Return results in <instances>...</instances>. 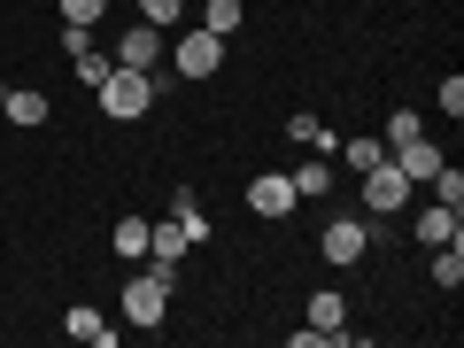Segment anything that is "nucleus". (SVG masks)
I'll return each mask as SVG.
<instances>
[{
    "label": "nucleus",
    "instance_id": "1",
    "mask_svg": "<svg viewBox=\"0 0 464 348\" xmlns=\"http://www.w3.org/2000/svg\"><path fill=\"white\" fill-rule=\"evenodd\" d=\"M155 70H109V78H101V109L116 116V124H132V116H148L155 109Z\"/></svg>",
    "mask_w": 464,
    "mask_h": 348
},
{
    "label": "nucleus",
    "instance_id": "2",
    "mask_svg": "<svg viewBox=\"0 0 464 348\" xmlns=\"http://www.w3.org/2000/svg\"><path fill=\"white\" fill-rule=\"evenodd\" d=\"M411 194H418V186L395 170V155H380V163L364 170V194H356V201H364L372 217H395V209H411Z\"/></svg>",
    "mask_w": 464,
    "mask_h": 348
},
{
    "label": "nucleus",
    "instance_id": "3",
    "mask_svg": "<svg viewBox=\"0 0 464 348\" xmlns=\"http://www.w3.org/2000/svg\"><path fill=\"white\" fill-rule=\"evenodd\" d=\"M170 317V286H155L148 271H132L124 279V325H140V333H155Z\"/></svg>",
    "mask_w": 464,
    "mask_h": 348
},
{
    "label": "nucleus",
    "instance_id": "4",
    "mask_svg": "<svg viewBox=\"0 0 464 348\" xmlns=\"http://www.w3.org/2000/svg\"><path fill=\"white\" fill-rule=\"evenodd\" d=\"M317 248H325V264H364V256H372V225H364V217H325Z\"/></svg>",
    "mask_w": 464,
    "mask_h": 348
},
{
    "label": "nucleus",
    "instance_id": "5",
    "mask_svg": "<svg viewBox=\"0 0 464 348\" xmlns=\"http://www.w3.org/2000/svg\"><path fill=\"white\" fill-rule=\"evenodd\" d=\"M217 63H225V39L217 32H186L179 47H170V70H179V78H217Z\"/></svg>",
    "mask_w": 464,
    "mask_h": 348
},
{
    "label": "nucleus",
    "instance_id": "6",
    "mask_svg": "<svg viewBox=\"0 0 464 348\" xmlns=\"http://www.w3.org/2000/svg\"><path fill=\"white\" fill-rule=\"evenodd\" d=\"M411 232H418V248H449V240H464V209L457 201H426Z\"/></svg>",
    "mask_w": 464,
    "mask_h": 348
},
{
    "label": "nucleus",
    "instance_id": "7",
    "mask_svg": "<svg viewBox=\"0 0 464 348\" xmlns=\"http://www.w3.org/2000/svg\"><path fill=\"white\" fill-rule=\"evenodd\" d=\"M248 209L256 217H295V179H286V170H256L248 179Z\"/></svg>",
    "mask_w": 464,
    "mask_h": 348
},
{
    "label": "nucleus",
    "instance_id": "8",
    "mask_svg": "<svg viewBox=\"0 0 464 348\" xmlns=\"http://www.w3.org/2000/svg\"><path fill=\"white\" fill-rule=\"evenodd\" d=\"M109 54H116V70H155V63H163V32H155V24H132Z\"/></svg>",
    "mask_w": 464,
    "mask_h": 348
},
{
    "label": "nucleus",
    "instance_id": "9",
    "mask_svg": "<svg viewBox=\"0 0 464 348\" xmlns=\"http://www.w3.org/2000/svg\"><path fill=\"white\" fill-rule=\"evenodd\" d=\"M0 116H8V124H47V116H54V101L39 93V85H8V101H0Z\"/></svg>",
    "mask_w": 464,
    "mask_h": 348
},
{
    "label": "nucleus",
    "instance_id": "10",
    "mask_svg": "<svg viewBox=\"0 0 464 348\" xmlns=\"http://www.w3.org/2000/svg\"><path fill=\"white\" fill-rule=\"evenodd\" d=\"M148 256H155V264H186V256H194V240H186V225H179V217L148 225Z\"/></svg>",
    "mask_w": 464,
    "mask_h": 348
},
{
    "label": "nucleus",
    "instance_id": "11",
    "mask_svg": "<svg viewBox=\"0 0 464 348\" xmlns=\"http://www.w3.org/2000/svg\"><path fill=\"white\" fill-rule=\"evenodd\" d=\"M63 333H70V341H85V348H116V325H109L101 310H85V302L63 317Z\"/></svg>",
    "mask_w": 464,
    "mask_h": 348
},
{
    "label": "nucleus",
    "instance_id": "12",
    "mask_svg": "<svg viewBox=\"0 0 464 348\" xmlns=\"http://www.w3.org/2000/svg\"><path fill=\"white\" fill-rule=\"evenodd\" d=\"M286 179H295V201H325L333 194V155H310V163L286 170Z\"/></svg>",
    "mask_w": 464,
    "mask_h": 348
},
{
    "label": "nucleus",
    "instance_id": "13",
    "mask_svg": "<svg viewBox=\"0 0 464 348\" xmlns=\"http://www.w3.org/2000/svg\"><path fill=\"white\" fill-rule=\"evenodd\" d=\"M286 140H295L302 155H333V132H325V124H317L310 109H295V116H286Z\"/></svg>",
    "mask_w": 464,
    "mask_h": 348
},
{
    "label": "nucleus",
    "instance_id": "14",
    "mask_svg": "<svg viewBox=\"0 0 464 348\" xmlns=\"http://www.w3.org/2000/svg\"><path fill=\"white\" fill-rule=\"evenodd\" d=\"M310 325H317V333H325V341H333V333H341V325H348V302H341V295H333V286H317V295H310Z\"/></svg>",
    "mask_w": 464,
    "mask_h": 348
},
{
    "label": "nucleus",
    "instance_id": "15",
    "mask_svg": "<svg viewBox=\"0 0 464 348\" xmlns=\"http://www.w3.org/2000/svg\"><path fill=\"white\" fill-rule=\"evenodd\" d=\"M433 286H441V295H457V286H464V240L433 248Z\"/></svg>",
    "mask_w": 464,
    "mask_h": 348
},
{
    "label": "nucleus",
    "instance_id": "16",
    "mask_svg": "<svg viewBox=\"0 0 464 348\" xmlns=\"http://www.w3.org/2000/svg\"><path fill=\"white\" fill-rule=\"evenodd\" d=\"M240 24H248V8H240V0H209V8H201V32H217V39H232Z\"/></svg>",
    "mask_w": 464,
    "mask_h": 348
},
{
    "label": "nucleus",
    "instance_id": "17",
    "mask_svg": "<svg viewBox=\"0 0 464 348\" xmlns=\"http://www.w3.org/2000/svg\"><path fill=\"white\" fill-rule=\"evenodd\" d=\"M333 148H341V163L356 170V179H364V170H372V163L387 155V140H333Z\"/></svg>",
    "mask_w": 464,
    "mask_h": 348
},
{
    "label": "nucleus",
    "instance_id": "18",
    "mask_svg": "<svg viewBox=\"0 0 464 348\" xmlns=\"http://www.w3.org/2000/svg\"><path fill=\"white\" fill-rule=\"evenodd\" d=\"M70 63H78V85H93V93H101V78L116 70V54L109 47H85V54H70Z\"/></svg>",
    "mask_w": 464,
    "mask_h": 348
},
{
    "label": "nucleus",
    "instance_id": "19",
    "mask_svg": "<svg viewBox=\"0 0 464 348\" xmlns=\"http://www.w3.org/2000/svg\"><path fill=\"white\" fill-rule=\"evenodd\" d=\"M109 240H116V256H148V217H124Z\"/></svg>",
    "mask_w": 464,
    "mask_h": 348
},
{
    "label": "nucleus",
    "instance_id": "20",
    "mask_svg": "<svg viewBox=\"0 0 464 348\" xmlns=\"http://www.w3.org/2000/svg\"><path fill=\"white\" fill-rule=\"evenodd\" d=\"M140 8V24H155V32H170V24L186 16V0H132Z\"/></svg>",
    "mask_w": 464,
    "mask_h": 348
},
{
    "label": "nucleus",
    "instance_id": "21",
    "mask_svg": "<svg viewBox=\"0 0 464 348\" xmlns=\"http://www.w3.org/2000/svg\"><path fill=\"white\" fill-rule=\"evenodd\" d=\"M418 132H426V124H418V109H395V116H387V148H395V140H418Z\"/></svg>",
    "mask_w": 464,
    "mask_h": 348
},
{
    "label": "nucleus",
    "instance_id": "22",
    "mask_svg": "<svg viewBox=\"0 0 464 348\" xmlns=\"http://www.w3.org/2000/svg\"><path fill=\"white\" fill-rule=\"evenodd\" d=\"M85 47H101L93 24H63V54H85Z\"/></svg>",
    "mask_w": 464,
    "mask_h": 348
},
{
    "label": "nucleus",
    "instance_id": "23",
    "mask_svg": "<svg viewBox=\"0 0 464 348\" xmlns=\"http://www.w3.org/2000/svg\"><path fill=\"white\" fill-rule=\"evenodd\" d=\"M433 101H441L449 116H464V78H441V85H433Z\"/></svg>",
    "mask_w": 464,
    "mask_h": 348
},
{
    "label": "nucleus",
    "instance_id": "24",
    "mask_svg": "<svg viewBox=\"0 0 464 348\" xmlns=\"http://www.w3.org/2000/svg\"><path fill=\"white\" fill-rule=\"evenodd\" d=\"M54 8H63V16H70V24H93V16H101V8H109V0H54Z\"/></svg>",
    "mask_w": 464,
    "mask_h": 348
},
{
    "label": "nucleus",
    "instance_id": "25",
    "mask_svg": "<svg viewBox=\"0 0 464 348\" xmlns=\"http://www.w3.org/2000/svg\"><path fill=\"white\" fill-rule=\"evenodd\" d=\"M148 279H155V286H170V295H179V279H186V264H155V256H148Z\"/></svg>",
    "mask_w": 464,
    "mask_h": 348
},
{
    "label": "nucleus",
    "instance_id": "26",
    "mask_svg": "<svg viewBox=\"0 0 464 348\" xmlns=\"http://www.w3.org/2000/svg\"><path fill=\"white\" fill-rule=\"evenodd\" d=\"M0 101H8V78H0Z\"/></svg>",
    "mask_w": 464,
    "mask_h": 348
}]
</instances>
